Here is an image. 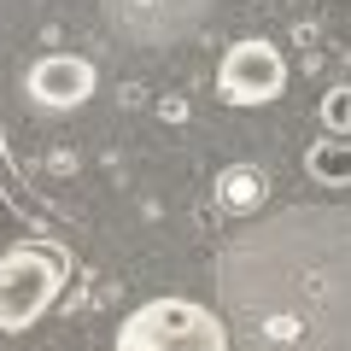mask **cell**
Instances as JSON below:
<instances>
[{"mask_svg":"<svg viewBox=\"0 0 351 351\" xmlns=\"http://www.w3.org/2000/svg\"><path fill=\"white\" fill-rule=\"evenodd\" d=\"M117 346H129V351H228V334L193 299H152L123 322Z\"/></svg>","mask_w":351,"mask_h":351,"instance_id":"1","label":"cell"},{"mask_svg":"<svg viewBox=\"0 0 351 351\" xmlns=\"http://www.w3.org/2000/svg\"><path fill=\"white\" fill-rule=\"evenodd\" d=\"M64 287V263L41 246H12L0 258V328L24 334L47 316V304Z\"/></svg>","mask_w":351,"mask_h":351,"instance_id":"2","label":"cell"},{"mask_svg":"<svg viewBox=\"0 0 351 351\" xmlns=\"http://www.w3.org/2000/svg\"><path fill=\"white\" fill-rule=\"evenodd\" d=\"M281 88H287V59H281L276 41H263V36L234 41L223 53V64H217V94L228 106H269Z\"/></svg>","mask_w":351,"mask_h":351,"instance_id":"3","label":"cell"},{"mask_svg":"<svg viewBox=\"0 0 351 351\" xmlns=\"http://www.w3.org/2000/svg\"><path fill=\"white\" fill-rule=\"evenodd\" d=\"M94 94V64L76 59V53H47V59L29 64V100L47 106V112H71Z\"/></svg>","mask_w":351,"mask_h":351,"instance_id":"4","label":"cell"},{"mask_svg":"<svg viewBox=\"0 0 351 351\" xmlns=\"http://www.w3.org/2000/svg\"><path fill=\"white\" fill-rule=\"evenodd\" d=\"M304 170H311V182H322V188H351V135L316 141V147L304 152Z\"/></svg>","mask_w":351,"mask_h":351,"instance_id":"5","label":"cell"},{"mask_svg":"<svg viewBox=\"0 0 351 351\" xmlns=\"http://www.w3.org/2000/svg\"><path fill=\"white\" fill-rule=\"evenodd\" d=\"M263 193H269V176L252 170V164H228V170L217 176V199H223L228 211H252Z\"/></svg>","mask_w":351,"mask_h":351,"instance_id":"6","label":"cell"},{"mask_svg":"<svg viewBox=\"0 0 351 351\" xmlns=\"http://www.w3.org/2000/svg\"><path fill=\"white\" fill-rule=\"evenodd\" d=\"M322 123L334 129V135H351V88H328V100H322Z\"/></svg>","mask_w":351,"mask_h":351,"instance_id":"7","label":"cell"}]
</instances>
